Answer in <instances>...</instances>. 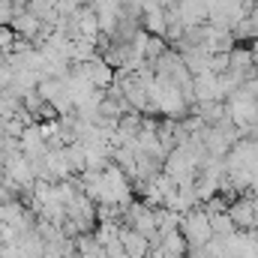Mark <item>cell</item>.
<instances>
[{"mask_svg": "<svg viewBox=\"0 0 258 258\" xmlns=\"http://www.w3.org/2000/svg\"><path fill=\"white\" fill-rule=\"evenodd\" d=\"M180 231L186 234L189 246H204V243L213 237L210 213H207V210H201V207H192L189 213H183V219H180Z\"/></svg>", "mask_w": 258, "mask_h": 258, "instance_id": "cell-1", "label": "cell"}, {"mask_svg": "<svg viewBox=\"0 0 258 258\" xmlns=\"http://www.w3.org/2000/svg\"><path fill=\"white\" fill-rule=\"evenodd\" d=\"M84 69H87V75H90V81L99 87V90H108L114 81H117V69L108 63L102 54H96V57H90V60H84Z\"/></svg>", "mask_w": 258, "mask_h": 258, "instance_id": "cell-2", "label": "cell"}, {"mask_svg": "<svg viewBox=\"0 0 258 258\" xmlns=\"http://www.w3.org/2000/svg\"><path fill=\"white\" fill-rule=\"evenodd\" d=\"M18 36H24V39H39V33H42V18L36 15V12H30L27 6H18V12H15V18H12V24H9Z\"/></svg>", "mask_w": 258, "mask_h": 258, "instance_id": "cell-3", "label": "cell"}, {"mask_svg": "<svg viewBox=\"0 0 258 258\" xmlns=\"http://www.w3.org/2000/svg\"><path fill=\"white\" fill-rule=\"evenodd\" d=\"M120 243H123V249L129 255H135V258H147L150 249H153V243L141 231H135L132 225H126V222H120Z\"/></svg>", "mask_w": 258, "mask_h": 258, "instance_id": "cell-4", "label": "cell"}, {"mask_svg": "<svg viewBox=\"0 0 258 258\" xmlns=\"http://www.w3.org/2000/svg\"><path fill=\"white\" fill-rule=\"evenodd\" d=\"M15 39H18V33L9 24H0V54H9L12 45H15Z\"/></svg>", "mask_w": 258, "mask_h": 258, "instance_id": "cell-5", "label": "cell"}, {"mask_svg": "<svg viewBox=\"0 0 258 258\" xmlns=\"http://www.w3.org/2000/svg\"><path fill=\"white\" fill-rule=\"evenodd\" d=\"M15 12H18L15 0H0V24H12Z\"/></svg>", "mask_w": 258, "mask_h": 258, "instance_id": "cell-6", "label": "cell"}, {"mask_svg": "<svg viewBox=\"0 0 258 258\" xmlns=\"http://www.w3.org/2000/svg\"><path fill=\"white\" fill-rule=\"evenodd\" d=\"M78 3H81V6H90V3H93V0H78Z\"/></svg>", "mask_w": 258, "mask_h": 258, "instance_id": "cell-7", "label": "cell"}]
</instances>
